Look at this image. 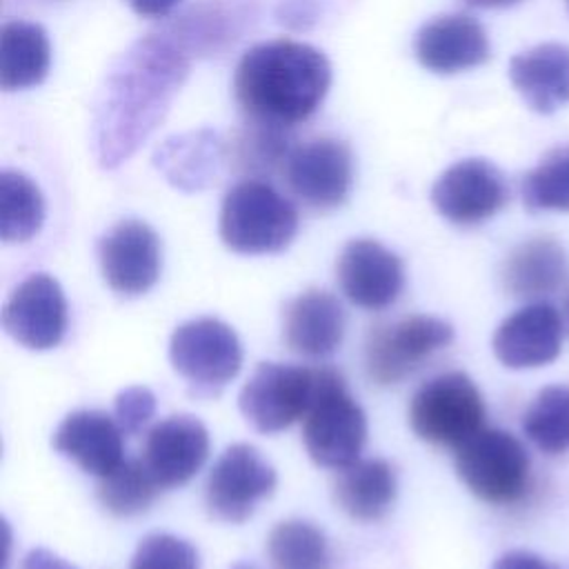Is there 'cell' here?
<instances>
[{
    "mask_svg": "<svg viewBox=\"0 0 569 569\" xmlns=\"http://www.w3.org/2000/svg\"><path fill=\"white\" fill-rule=\"evenodd\" d=\"M207 456L209 431L189 413L169 416L151 427L142 449V462L162 489L189 482Z\"/></svg>",
    "mask_w": 569,
    "mask_h": 569,
    "instance_id": "obj_17",
    "label": "cell"
},
{
    "mask_svg": "<svg viewBox=\"0 0 569 569\" xmlns=\"http://www.w3.org/2000/svg\"><path fill=\"white\" fill-rule=\"evenodd\" d=\"M271 569H331V551L325 533L307 520L278 522L267 538Z\"/></svg>",
    "mask_w": 569,
    "mask_h": 569,
    "instance_id": "obj_28",
    "label": "cell"
},
{
    "mask_svg": "<svg viewBox=\"0 0 569 569\" xmlns=\"http://www.w3.org/2000/svg\"><path fill=\"white\" fill-rule=\"evenodd\" d=\"M189 69L191 56L162 29L138 38L111 62L91 122L93 156L102 169L120 167L147 142Z\"/></svg>",
    "mask_w": 569,
    "mask_h": 569,
    "instance_id": "obj_1",
    "label": "cell"
},
{
    "mask_svg": "<svg viewBox=\"0 0 569 569\" xmlns=\"http://www.w3.org/2000/svg\"><path fill=\"white\" fill-rule=\"evenodd\" d=\"M567 4H569V0H567Z\"/></svg>",
    "mask_w": 569,
    "mask_h": 569,
    "instance_id": "obj_42",
    "label": "cell"
},
{
    "mask_svg": "<svg viewBox=\"0 0 569 569\" xmlns=\"http://www.w3.org/2000/svg\"><path fill=\"white\" fill-rule=\"evenodd\" d=\"M565 322L549 302H529L507 316L491 340L496 358L509 369H536L560 356Z\"/></svg>",
    "mask_w": 569,
    "mask_h": 569,
    "instance_id": "obj_16",
    "label": "cell"
},
{
    "mask_svg": "<svg viewBox=\"0 0 569 569\" xmlns=\"http://www.w3.org/2000/svg\"><path fill=\"white\" fill-rule=\"evenodd\" d=\"M453 340V327L436 316L413 313L371 329L365 345V369L380 387L398 385Z\"/></svg>",
    "mask_w": 569,
    "mask_h": 569,
    "instance_id": "obj_7",
    "label": "cell"
},
{
    "mask_svg": "<svg viewBox=\"0 0 569 569\" xmlns=\"http://www.w3.org/2000/svg\"><path fill=\"white\" fill-rule=\"evenodd\" d=\"M331 67L307 42L278 38L253 44L233 73V96L249 120L291 129L325 100Z\"/></svg>",
    "mask_w": 569,
    "mask_h": 569,
    "instance_id": "obj_2",
    "label": "cell"
},
{
    "mask_svg": "<svg viewBox=\"0 0 569 569\" xmlns=\"http://www.w3.org/2000/svg\"><path fill=\"white\" fill-rule=\"evenodd\" d=\"M565 316H567V325H569V296L565 300Z\"/></svg>",
    "mask_w": 569,
    "mask_h": 569,
    "instance_id": "obj_41",
    "label": "cell"
},
{
    "mask_svg": "<svg viewBox=\"0 0 569 569\" xmlns=\"http://www.w3.org/2000/svg\"><path fill=\"white\" fill-rule=\"evenodd\" d=\"M473 7H485V9H498V7H511L520 0H467Z\"/></svg>",
    "mask_w": 569,
    "mask_h": 569,
    "instance_id": "obj_39",
    "label": "cell"
},
{
    "mask_svg": "<svg viewBox=\"0 0 569 569\" xmlns=\"http://www.w3.org/2000/svg\"><path fill=\"white\" fill-rule=\"evenodd\" d=\"M278 476L271 462L247 442H236L222 451L207 478V509L216 520L244 522L256 505L269 498Z\"/></svg>",
    "mask_w": 569,
    "mask_h": 569,
    "instance_id": "obj_10",
    "label": "cell"
},
{
    "mask_svg": "<svg viewBox=\"0 0 569 569\" xmlns=\"http://www.w3.org/2000/svg\"><path fill=\"white\" fill-rule=\"evenodd\" d=\"M231 569H256L253 565H247V562H238V565H233Z\"/></svg>",
    "mask_w": 569,
    "mask_h": 569,
    "instance_id": "obj_40",
    "label": "cell"
},
{
    "mask_svg": "<svg viewBox=\"0 0 569 569\" xmlns=\"http://www.w3.org/2000/svg\"><path fill=\"white\" fill-rule=\"evenodd\" d=\"M282 176L305 207L329 211L340 207L351 191L353 158L342 140L313 138L291 149Z\"/></svg>",
    "mask_w": 569,
    "mask_h": 569,
    "instance_id": "obj_11",
    "label": "cell"
},
{
    "mask_svg": "<svg viewBox=\"0 0 569 569\" xmlns=\"http://www.w3.org/2000/svg\"><path fill=\"white\" fill-rule=\"evenodd\" d=\"M44 222V198L38 184L20 173H0V236L4 242L31 240Z\"/></svg>",
    "mask_w": 569,
    "mask_h": 569,
    "instance_id": "obj_29",
    "label": "cell"
},
{
    "mask_svg": "<svg viewBox=\"0 0 569 569\" xmlns=\"http://www.w3.org/2000/svg\"><path fill=\"white\" fill-rule=\"evenodd\" d=\"M122 436L124 431L109 413L98 409H78L58 425L51 445L87 473L104 478L122 462Z\"/></svg>",
    "mask_w": 569,
    "mask_h": 569,
    "instance_id": "obj_20",
    "label": "cell"
},
{
    "mask_svg": "<svg viewBox=\"0 0 569 569\" xmlns=\"http://www.w3.org/2000/svg\"><path fill=\"white\" fill-rule=\"evenodd\" d=\"M251 20L244 0H196L162 31L191 58L216 56L231 47Z\"/></svg>",
    "mask_w": 569,
    "mask_h": 569,
    "instance_id": "obj_21",
    "label": "cell"
},
{
    "mask_svg": "<svg viewBox=\"0 0 569 569\" xmlns=\"http://www.w3.org/2000/svg\"><path fill=\"white\" fill-rule=\"evenodd\" d=\"M302 442L309 458L329 469L360 460L367 442V416L349 393L340 371L318 369L316 393L302 418Z\"/></svg>",
    "mask_w": 569,
    "mask_h": 569,
    "instance_id": "obj_4",
    "label": "cell"
},
{
    "mask_svg": "<svg viewBox=\"0 0 569 569\" xmlns=\"http://www.w3.org/2000/svg\"><path fill=\"white\" fill-rule=\"evenodd\" d=\"M509 78L538 113H553L569 102V47L545 42L509 62Z\"/></svg>",
    "mask_w": 569,
    "mask_h": 569,
    "instance_id": "obj_24",
    "label": "cell"
},
{
    "mask_svg": "<svg viewBox=\"0 0 569 569\" xmlns=\"http://www.w3.org/2000/svg\"><path fill=\"white\" fill-rule=\"evenodd\" d=\"M413 51L425 69L449 76L482 64L489 58V40L476 18L447 13L422 24Z\"/></svg>",
    "mask_w": 569,
    "mask_h": 569,
    "instance_id": "obj_18",
    "label": "cell"
},
{
    "mask_svg": "<svg viewBox=\"0 0 569 569\" xmlns=\"http://www.w3.org/2000/svg\"><path fill=\"white\" fill-rule=\"evenodd\" d=\"M393 467L382 458L356 460L345 467L333 485L336 505L353 520L373 522L387 516L396 500Z\"/></svg>",
    "mask_w": 569,
    "mask_h": 569,
    "instance_id": "obj_25",
    "label": "cell"
},
{
    "mask_svg": "<svg viewBox=\"0 0 569 569\" xmlns=\"http://www.w3.org/2000/svg\"><path fill=\"white\" fill-rule=\"evenodd\" d=\"M320 18L318 0H280L276 7V20L291 31H307Z\"/></svg>",
    "mask_w": 569,
    "mask_h": 569,
    "instance_id": "obj_35",
    "label": "cell"
},
{
    "mask_svg": "<svg viewBox=\"0 0 569 569\" xmlns=\"http://www.w3.org/2000/svg\"><path fill=\"white\" fill-rule=\"evenodd\" d=\"M336 276L345 298L369 311L391 307L405 287L402 260L371 238H358L342 247Z\"/></svg>",
    "mask_w": 569,
    "mask_h": 569,
    "instance_id": "obj_15",
    "label": "cell"
},
{
    "mask_svg": "<svg viewBox=\"0 0 569 569\" xmlns=\"http://www.w3.org/2000/svg\"><path fill=\"white\" fill-rule=\"evenodd\" d=\"M500 276L505 291L513 298H545L567 282L569 256L556 238H529L509 251Z\"/></svg>",
    "mask_w": 569,
    "mask_h": 569,
    "instance_id": "obj_23",
    "label": "cell"
},
{
    "mask_svg": "<svg viewBox=\"0 0 569 569\" xmlns=\"http://www.w3.org/2000/svg\"><path fill=\"white\" fill-rule=\"evenodd\" d=\"M129 569H200L198 551L184 538L149 533L136 547Z\"/></svg>",
    "mask_w": 569,
    "mask_h": 569,
    "instance_id": "obj_33",
    "label": "cell"
},
{
    "mask_svg": "<svg viewBox=\"0 0 569 569\" xmlns=\"http://www.w3.org/2000/svg\"><path fill=\"white\" fill-rule=\"evenodd\" d=\"M291 133L287 127L249 120L236 129L227 142V160L247 178H264L282 169L291 153Z\"/></svg>",
    "mask_w": 569,
    "mask_h": 569,
    "instance_id": "obj_27",
    "label": "cell"
},
{
    "mask_svg": "<svg viewBox=\"0 0 569 569\" xmlns=\"http://www.w3.org/2000/svg\"><path fill=\"white\" fill-rule=\"evenodd\" d=\"M160 489L162 487L156 482L142 458H129L122 460L109 476L100 478L98 500L109 513L129 518L147 511Z\"/></svg>",
    "mask_w": 569,
    "mask_h": 569,
    "instance_id": "obj_31",
    "label": "cell"
},
{
    "mask_svg": "<svg viewBox=\"0 0 569 569\" xmlns=\"http://www.w3.org/2000/svg\"><path fill=\"white\" fill-rule=\"evenodd\" d=\"M20 569H76L73 565H69L64 558L56 556L49 549H31L24 558Z\"/></svg>",
    "mask_w": 569,
    "mask_h": 569,
    "instance_id": "obj_37",
    "label": "cell"
},
{
    "mask_svg": "<svg viewBox=\"0 0 569 569\" xmlns=\"http://www.w3.org/2000/svg\"><path fill=\"white\" fill-rule=\"evenodd\" d=\"M522 431L547 456L569 453V385L540 389L522 416Z\"/></svg>",
    "mask_w": 569,
    "mask_h": 569,
    "instance_id": "obj_30",
    "label": "cell"
},
{
    "mask_svg": "<svg viewBox=\"0 0 569 569\" xmlns=\"http://www.w3.org/2000/svg\"><path fill=\"white\" fill-rule=\"evenodd\" d=\"M522 202L529 211H569V144L551 149L525 173Z\"/></svg>",
    "mask_w": 569,
    "mask_h": 569,
    "instance_id": "obj_32",
    "label": "cell"
},
{
    "mask_svg": "<svg viewBox=\"0 0 569 569\" xmlns=\"http://www.w3.org/2000/svg\"><path fill=\"white\" fill-rule=\"evenodd\" d=\"M298 233L296 207L260 178L236 182L222 198L220 238L244 256L278 253Z\"/></svg>",
    "mask_w": 569,
    "mask_h": 569,
    "instance_id": "obj_3",
    "label": "cell"
},
{
    "mask_svg": "<svg viewBox=\"0 0 569 569\" xmlns=\"http://www.w3.org/2000/svg\"><path fill=\"white\" fill-rule=\"evenodd\" d=\"M51 64L47 31L27 20H7L0 31V84L20 91L40 84Z\"/></svg>",
    "mask_w": 569,
    "mask_h": 569,
    "instance_id": "obj_26",
    "label": "cell"
},
{
    "mask_svg": "<svg viewBox=\"0 0 569 569\" xmlns=\"http://www.w3.org/2000/svg\"><path fill=\"white\" fill-rule=\"evenodd\" d=\"M173 369L198 396H216L242 367V345L236 331L218 318L182 322L169 342Z\"/></svg>",
    "mask_w": 569,
    "mask_h": 569,
    "instance_id": "obj_8",
    "label": "cell"
},
{
    "mask_svg": "<svg viewBox=\"0 0 569 569\" xmlns=\"http://www.w3.org/2000/svg\"><path fill=\"white\" fill-rule=\"evenodd\" d=\"M227 160V142L213 129H191L162 140L153 151L156 169L182 191L209 187Z\"/></svg>",
    "mask_w": 569,
    "mask_h": 569,
    "instance_id": "obj_22",
    "label": "cell"
},
{
    "mask_svg": "<svg viewBox=\"0 0 569 569\" xmlns=\"http://www.w3.org/2000/svg\"><path fill=\"white\" fill-rule=\"evenodd\" d=\"M129 7L144 18H164L169 16L182 0H127Z\"/></svg>",
    "mask_w": 569,
    "mask_h": 569,
    "instance_id": "obj_38",
    "label": "cell"
},
{
    "mask_svg": "<svg viewBox=\"0 0 569 569\" xmlns=\"http://www.w3.org/2000/svg\"><path fill=\"white\" fill-rule=\"evenodd\" d=\"M493 569H558V567L533 551L511 549V551H505L493 562Z\"/></svg>",
    "mask_w": 569,
    "mask_h": 569,
    "instance_id": "obj_36",
    "label": "cell"
},
{
    "mask_svg": "<svg viewBox=\"0 0 569 569\" xmlns=\"http://www.w3.org/2000/svg\"><path fill=\"white\" fill-rule=\"evenodd\" d=\"M345 309L325 289H307L282 309L284 345L305 358L331 356L345 338Z\"/></svg>",
    "mask_w": 569,
    "mask_h": 569,
    "instance_id": "obj_19",
    "label": "cell"
},
{
    "mask_svg": "<svg viewBox=\"0 0 569 569\" xmlns=\"http://www.w3.org/2000/svg\"><path fill=\"white\" fill-rule=\"evenodd\" d=\"M509 200L502 171L485 158H467L445 169L431 187L436 211L453 224L473 227L493 218Z\"/></svg>",
    "mask_w": 569,
    "mask_h": 569,
    "instance_id": "obj_12",
    "label": "cell"
},
{
    "mask_svg": "<svg viewBox=\"0 0 569 569\" xmlns=\"http://www.w3.org/2000/svg\"><path fill=\"white\" fill-rule=\"evenodd\" d=\"M456 473L467 489L489 505H511L531 485V458L505 429H480L456 447Z\"/></svg>",
    "mask_w": 569,
    "mask_h": 569,
    "instance_id": "obj_5",
    "label": "cell"
},
{
    "mask_svg": "<svg viewBox=\"0 0 569 569\" xmlns=\"http://www.w3.org/2000/svg\"><path fill=\"white\" fill-rule=\"evenodd\" d=\"M318 369L260 362L238 393L247 422L262 433H278L305 418L316 393Z\"/></svg>",
    "mask_w": 569,
    "mask_h": 569,
    "instance_id": "obj_9",
    "label": "cell"
},
{
    "mask_svg": "<svg viewBox=\"0 0 569 569\" xmlns=\"http://www.w3.org/2000/svg\"><path fill=\"white\" fill-rule=\"evenodd\" d=\"M69 322L67 298L49 273H31L7 298L2 307L4 331L27 349L44 351L64 338Z\"/></svg>",
    "mask_w": 569,
    "mask_h": 569,
    "instance_id": "obj_13",
    "label": "cell"
},
{
    "mask_svg": "<svg viewBox=\"0 0 569 569\" xmlns=\"http://www.w3.org/2000/svg\"><path fill=\"white\" fill-rule=\"evenodd\" d=\"M485 400L462 371L433 376L416 389L409 402L411 431L431 445L458 447L485 422Z\"/></svg>",
    "mask_w": 569,
    "mask_h": 569,
    "instance_id": "obj_6",
    "label": "cell"
},
{
    "mask_svg": "<svg viewBox=\"0 0 569 569\" xmlns=\"http://www.w3.org/2000/svg\"><path fill=\"white\" fill-rule=\"evenodd\" d=\"M98 256L107 284L120 296H142L158 282L162 267L160 238L142 220L113 224L100 238Z\"/></svg>",
    "mask_w": 569,
    "mask_h": 569,
    "instance_id": "obj_14",
    "label": "cell"
},
{
    "mask_svg": "<svg viewBox=\"0 0 569 569\" xmlns=\"http://www.w3.org/2000/svg\"><path fill=\"white\" fill-rule=\"evenodd\" d=\"M116 420L127 436L140 433L156 413V396L147 387H127L116 396Z\"/></svg>",
    "mask_w": 569,
    "mask_h": 569,
    "instance_id": "obj_34",
    "label": "cell"
}]
</instances>
